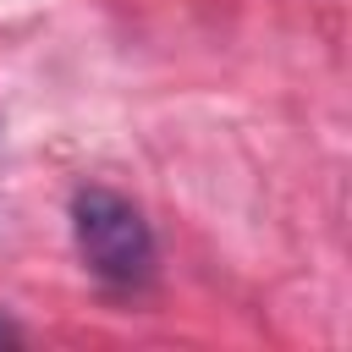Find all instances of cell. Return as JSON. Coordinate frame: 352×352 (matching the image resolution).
I'll return each instance as SVG.
<instances>
[{
	"instance_id": "2",
	"label": "cell",
	"mask_w": 352,
	"mask_h": 352,
	"mask_svg": "<svg viewBox=\"0 0 352 352\" xmlns=\"http://www.w3.org/2000/svg\"><path fill=\"white\" fill-rule=\"evenodd\" d=\"M11 341H16V324H11L6 314H0V346H11Z\"/></svg>"
},
{
	"instance_id": "1",
	"label": "cell",
	"mask_w": 352,
	"mask_h": 352,
	"mask_svg": "<svg viewBox=\"0 0 352 352\" xmlns=\"http://www.w3.org/2000/svg\"><path fill=\"white\" fill-rule=\"evenodd\" d=\"M72 236L82 264L110 286H138L154 270V231L143 209L110 187H82L72 198Z\"/></svg>"
}]
</instances>
